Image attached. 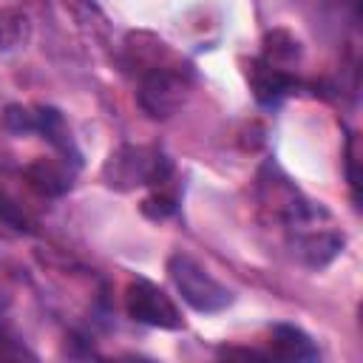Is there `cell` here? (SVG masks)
Wrapping results in <instances>:
<instances>
[{
	"mask_svg": "<svg viewBox=\"0 0 363 363\" xmlns=\"http://www.w3.org/2000/svg\"><path fill=\"white\" fill-rule=\"evenodd\" d=\"M269 354L286 363H312L320 360L315 340L295 323H275L269 332Z\"/></svg>",
	"mask_w": 363,
	"mask_h": 363,
	"instance_id": "7",
	"label": "cell"
},
{
	"mask_svg": "<svg viewBox=\"0 0 363 363\" xmlns=\"http://www.w3.org/2000/svg\"><path fill=\"white\" fill-rule=\"evenodd\" d=\"M0 40H3V26H0Z\"/></svg>",
	"mask_w": 363,
	"mask_h": 363,
	"instance_id": "12",
	"label": "cell"
},
{
	"mask_svg": "<svg viewBox=\"0 0 363 363\" xmlns=\"http://www.w3.org/2000/svg\"><path fill=\"white\" fill-rule=\"evenodd\" d=\"M184 99V82L179 74L167 71V68H156L145 77L142 91H139V105L153 116V119H164L170 116Z\"/></svg>",
	"mask_w": 363,
	"mask_h": 363,
	"instance_id": "5",
	"label": "cell"
},
{
	"mask_svg": "<svg viewBox=\"0 0 363 363\" xmlns=\"http://www.w3.org/2000/svg\"><path fill=\"white\" fill-rule=\"evenodd\" d=\"M28 227V221H26V216L20 213V207L3 193V187H0V230H14V233H23Z\"/></svg>",
	"mask_w": 363,
	"mask_h": 363,
	"instance_id": "9",
	"label": "cell"
},
{
	"mask_svg": "<svg viewBox=\"0 0 363 363\" xmlns=\"http://www.w3.org/2000/svg\"><path fill=\"white\" fill-rule=\"evenodd\" d=\"M349 162H352V167H354V153H349ZM349 179H352V187L357 190V179H354V170L349 173Z\"/></svg>",
	"mask_w": 363,
	"mask_h": 363,
	"instance_id": "11",
	"label": "cell"
},
{
	"mask_svg": "<svg viewBox=\"0 0 363 363\" xmlns=\"http://www.w3.org/2000/svg\"><path fill=\"white\" fill-rule=\"evenodd\" d=\"M3 119L17 133H28V130L43 133V139H48L60 150V156L65 162H71L74 167H79V150H77V145L71 139V130L65 125V116L57 108H51V105H37V108L11 105Z\"/></svg>",
	"mask_w": 363,
	"mask_h": 363,
	"instance_id": "3",
	"label": "cell"
},
{
	"mask_svg": "<svg viewBox=\"0 0 363 363\" xmlns=\"http://www.w3.org/2000/svg\"><path fill=\"white\" fill-rule=\"evenodd\" d=\"M125 306L136 323L156 326V329H182L184 326L176 301L147 278H136L128 284Z\"/></svg>",
	"mask_w": 363,
	"mask_h": 363,
	"instance_id": "4",
	"label": "cell"
},
{
	"mask_svg": "<svg viewBox=\"0 0 363 363\" xmlns=\"http://www.w3.org/2000/svg\"><path fill=\"white\" fill-rule=\"evenodd\" d=\"M167 272H170V281L176 284L182 301L201 315L221 312L235 298L233 289H227L221 281H216L199 261H193L184 252H176L167 258Z\"/></svg>",
	"mask_w": 363,
	"mask_h": 363,
	"instance_id": "1",
	"label": "cell"
},
{
	"mask_svg": "<svg viewBox=\"0 0 363 363\" xmlns=\"http://www.w3.org/2000/svg\"><path fill=\"white\" fill-rule=\"evenodd\" d=\"M250 85L261 105H281L298 88V79L286 68H281L269 60H252L250 62Z\"/></svg>",
	"mask_w": 363,
	"mask_h": 363,
	"instance_id": "6",
	"label": "cell"
},
{
	"mask_svg": "<svg viewBox=\"0 0 363 363\" xmlns=\"http://www.w3.org/2000/svg\"><path fill=\"white\" fill-rule=\"evenodd\" d=\"M176 210V199L173 196H150V199H145L142 201V213L145 216H150V218H164V216H170Z\"/></svg>",
	"mask_w": 363,
	"mask_h": 363,
	"instance_id": "10",
	"label": "cell"
},
{
	"mask_svg": "<svg viewBox=\"0 0 363 363\" xmlns=\"http://www.w3.org/2000/svg\"><path fill=\"white\" fill-rule=\"evenodd\" d=\"M26 182L48 199L65 196L74 187V164L71 162H57V159H37L26 167Z\"/></svg>",
	"mask_w": 363,
	"mask_h": 363,
	"instance_id": "8",
	"label": "cell"
},
{
	"mask_svg": "<svg viewBox=\"0 0 363 363\" xmlns=\"http://www.w3.org/2000/svg\"><path fill=\"white\" fill-rule=\"evenodd\" d=\"M170 159L153 147H133L125 145L113 150L102 167V179L108 187L133 190L139 184H162L170 176Z\"/></svg>",
	"mask_w": 363,
	"mask_h": 363,
	"instance_id": "2",
	"label": "cell"
}]
</instances>
